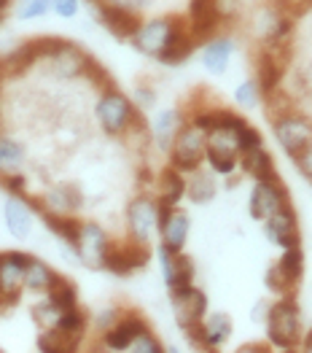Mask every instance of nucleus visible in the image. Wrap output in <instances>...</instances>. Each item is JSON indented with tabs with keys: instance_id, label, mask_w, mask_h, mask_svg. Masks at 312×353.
Returning a JSON list of instances; mask_svg holds the SVG:
<instances>
[{
	"instance_id": "14",
	"label": "nucleus",
	"mask_w": 312,
	"mask_h": 353,
	"mask_svg": "<svg viewBox=\"0 0 312 353\" xmlns=\"http://www.w3.org/2000/svg\"><path fill=\"white\" fill-rule=\"evenodd\" d=\"M100 22L114 32L116 38H135V32L141 30V17L124 6H114V3H105L100 6Z\"/></svg>"
},
{
	"instance_id": "23",
	"label": "nucleus",
	"mask_w": 312,
	"mask_h": 353,
	"mask_svg": "<svg viewBox=\"0 0 312 353\" xmlns=\"http://www.w3.org/2000/svg\"><path fill=\"white\" fill-rule=\"evenodd\" d=\"M197 49V38L191 35V30H180L178 35H175V41H172L170 46L159 54V62L162 65H180V62H186V59L191 57V52Z\"/></svg>"
},
{
	"instance_id": "28",
	"label": "nucleus",
	"mask_w": 312,
	"mask_h": 353,
	"mask_svg": "<svg viewBox=\"0 0 312 353\" xmlns=\"http://www.w3.org/2000/svg\"><path fill=\"white\" fill-rule=\"evenodd\" d=\"M186 194H189V200L197 203V205L210 203V200L216 197V178H213V173L194 170V173H191V181L186 183Z\"/></svg>"
},
{
	"instance_id": "40",
	"label": "nucleus",
	"mask_w": 312,
	"mask_h": 353,
	"mask_svg": "<svg viewBox=\"0 0 312 353\" xmlns=\"http://www.w3.org/2000/svg\"><path fill=\"white\" fill-rule=\"evenodd\" d=\"M159 267H162L165 286L170 289L172 283H175V251H170L167 245H159Z\"/></svg>"
},
{
	"instance_id": "7",
	"label": "nucleus",
	"mask_w": 312,
	"mask_h": 353,
	"mask_svg": "<svg viewBox=\"0 0 312 353\" xmlns=\"http://www.w3.org/2000/svg\"><path fill=\"white\" fill-rule=\"evenodd\" d=\"M127 221H129V237L145 245L159 230V203L145 194L135 197L127 208Z\"/></svg>"
},
{
	"instance_id": "1",
	"label": "nucleus",
	"mask_w": 312,
	"mask_h": 353,
	"mask_svg": "<svg viewBox=\"0 0 312 353\" xmlns=\"http://www.w3.org/2000/svg\"><path fill=\"white\" fill-rule=\"evenodd\" d=\"M267 337L280 351H293L302 343V310L291 294H283L275 305H269Z\"/></svg>"
},
{
	"instance_id": "21",
	"label": "nucleus",
	"mask_w": 312,
	"mask_h": 353,
	"mask_svg": "<svg viewBox=\"0 0 312 353\" xmlns=\"http://www.w3.org/2000/svg\"><path fill=\"white\" fill-rule=\"evenodd\" d=\"M205 351H216L231 337V319L227 313H213V316H205Z\"/></svg>"
},
{
	"instance_id": "6",
	"label": "nucleus",
	"mask_w": 312,
	"mask_h": 353,
	"mask_svg": "<svg viewBox=\"0 0 312 353\" xmlns=\"http://www.w3.org/2000/svg\"><path fill=\"white\" fill-rule=\"evenodd\" d=\"M135 119V105L129 103V97H124L116 89H105L100 103H97V121L108 135H121L124 130L132 127Z\"/></svg>"
},
{
	"instance_id": "32",
	"label": "nucleus",
	"mask_w": 312,
	"mask_h": 353,
	"mask_svg": "<svg viewBox=\"0 0 312 353\" xmlns=\"http://www.w3.org/2000/svg\"><path fill=\"white\" fill-rule=\"evenodd\" d=\"M25 159V148L22 143H17L14 138L0 135V170L3 173H14Z\"/></svg>"
},
{
	"instance_id": "47",
	"label": "nucleus",
	"mask_w": 312,
	"mask_h": 353,
	"mask_svg": "<svg viewBox=\"0 0 312 353\" xmlns=\"http://www.w3.org/2000/svg\"><path fill=\"white\" fill-rule=\"evenodd\" d=\"M116 324H118V321H116V310H103V313L97 316V326H100L103 332H108V329Z\"/></svg>"
},
{
	"instance_id": "34",
	"label": "nucleus",
	"mask_w": 312,
	"mask_h": 353,
	"mask_svg": "<svg viewBox=\"0 0 312 353\" xmlns=\"http://www.w3.org/2000/svg\"><path fill=\"white\" fill-rule=\"evenodd\" d=\"M234 100H237V105H242V108H256L261 100H264V89L258 84V79H248V81H242L237 92H234Z\"/></svg>"
},
{
	"instance_id": "2",
	"label": "nucleus",
	"mask_w": 312,
	"mask_h": 353,
	"mask_svg": "<svg viewBox=\"0 0 312 353\" xmlns=\"http://www.w3.org/2000/svg\"><path fill=\"white\" fill-rule=\"evenodd\" d=\"M202 159H207V132L199 130L194 121L183 124L172 141L170 162L180 173H194L199 170Z\"/></svg>"
},
{
	"instance_id": "50",
	"label": "nucleus",
	"mask_w": 312,
	"mask_h": 353,
	"mask_svg": "<svg viewBox=\"0 0 312 353\" xmlns=\"http://www.w3.org/2000/svg\"><path fill=\"white\" fill-rule=\"evenodd\" d=\"M0 22H3V14H0Z\"/></svg>"
},
{
	"instance_id": "22",
	"label": "nucleus",
	"mask_w": 312,
	"mask_h": 353,
	"mask_svg": "<svg viewBox=\"0 0 312 353\" xmlns=\"http://www.w3.org/2000/svg\"><path fill=\"white\" fill-rule=\"evenodd\" d=\"M180 127L183 124H180V114L178 111H162L159 117L154 119V124H151L154 143L162 148V151H170L172 141H175V135H178Z\"/></svg>"
},
{
	"instance_id": "4",
	"label": "nucleus",
	"mask_w": 312,
	"mask_h": 353,
	"mask_svg": "<svg viewBox=\"0 0 312 353\" xmlns=\"http://www.w3.org/2000/svg\"><path fill=\"white\" fill-rule=\"evenodd\" d=\"M272 132H275V141L280 143L285 154L291 159H296L312 143V119L285 111V114L272 119Z\"/></svg>"
},
{
	"instance_id": "46",
	"label": "nucleus",
	"mask_w": 312,
	"mask_h": 353,
	"mask_svg": "<svg viewBox=\"0 0 312 353\" xmlns=\"http://www.w3.org/2000/svg\"><path fill=\"white\" fill-rule=\"evenodd\" d=\"M135 100L141 103L143 108H148V105H154V100H156V94H154V89H148V87H138V89H135Z\"/></svg>"
},
{
	"instance_id": "15",
	"label": "nucleus",
	"mask_w": 312,
	"mask_h": 353,
	"mask_svg": "<svg viewBox=\"0 0 312 353\" xmlns=\"http://www.w3.org/2000/svg\"><path fill=\"white\" fill-rule=\"evenodd\" d=\"M6 227L8 232L19 240H25L32 230V208H30V200L22 194H11L6 200Z\"/></svg>"
},
{
	"instance_id": "16",
	"label": "nucleus",
	"mask_w": 312,
	"mask_h": 353,
	"mask_svg": "<svg viewBox=\"0 0 312 353\" xmlns=\"http://www.w3.org/2000/svg\"><path fill=\"white\" fill-rule=\"evenodd\" d=\"M145 329H148V324L143 321L141 316H127L124 321H118V324L105 332V348L108 351H129L132 340Z\"/></svg>"
},
{
	"instance_id": "9",
	"label": "nucleus",
	"mask_w": 312,
	"mask_h": 353,
	"mask_svg": "<svg viewBox=\"0 0 312 353\" xmlns=\"http://www.w3.org/2000/svg\"><path fill=\"white\" fill-rule=\"evenodd\" d=\"M285 205H288V192L280 183V178H275V181H256L253 192H251V203H248L251 216H253L256 221L269 219L272 213H278Z\"/></svg>"
},
{
	"instance_id": "25",
	"label": "nucleus",
	"mask_w": 312,
	"mask_h": 353,
	"mask_svg": "<svg viewBox=\"0 0 312 353\" xmlns=\"http://www.w3.org/2000/svg\"><path fill=\"white\" fill-rule=\"evenodd\" d=\"M57 272L49 265H43L41 259H32L30 256L28 270H25V286L32 289V292H49L54 283H57Z\"/></svg>"
},
{
	"instance_id": "49",
	"label": "nucleus",
	"mask_w": 312,
	"mask_h": 353,
	"mask_svg": "<svg viewBox=\"0 0 312 353\" xmlns=\"http://www.w3.org/2000/svg\"><path fill=\"white\" fill-rule=\"evenodd\" d=\"M6 6H8V0H0V11H3V8H6Z\"/></svg>"
},
{
	"instance_id": "39",
	"label": "nucleus",
	"mask_w": 312,
	"mask_h": 353,
	"mask_svg": "<svg viewBox=\"0 0 312 353\" xmlns=\"http://www.w3.org/2000/svg\"><path fill=\"white\" fill-rule=\"evenodd\" d=\"M129 351H135V353H162V351H165V345L159 343V337H156L151 329H145V332H141V334L132 340Z\"/></svg>"
},
{
	"instance_id": "33",
	"label": "nucleus",
	"mask_w": 312,
	"mask_h": 353,
	"mask_svg": "<svg viewBox=\"0 0 312 353\" xmlns=\"http://www.w3.org/2000/svg\"><path fill=\"white\" fill-rule=\"evenodd\" d=\"M278 267L283 270L293 283H299V281H302V275H304V251H302V245L283 248V256L278 259Z\"/></svg>"
},
{
	"instance_id": "8",
	"label": "nucleus",
	"mask_w": 312,
	"mask_h": 353,
	"mask_svg": "<svg viewBox=\"0 0 312 353\" xmlns=\"http://www.w3.org/2000/svg\"><path fill=\"white\" fill-rule=\"evenodd\" d=\"M79 259L84 262L86 267H94V270H103L105 265V256L111 251V240L105 235V230L94 221H86L81 224V235H79V243L73 245Z\"/></svg>"
},
{
	"instance_id": "38",
	"label": "nucleus",
	"mask_w": 312,
	"mask_h": 353,
	"mask_svg": "<svg viewBox=\"0 0 312 353\" xmlns=\"http://www.w3.org/2000/svg\"><path fill=\"white\" fill-rule=\"evenodd\" d=\"M57 326L62 329V332H67V334L81 337V332H84V326H86V316L79 310V307H70V310L62 313V319H59Z\"/></svg>"
},
{
	"instance_id": "20",
	"label": "nucleus",
	"mask_w": 312,
	"mask_h": 353,
	"mask_svg": "<svg viewBox=\"0 0 312 353\" xmlns=\"http://www.w3.org/2000/svg\"><path fill=\"white\" fill-rule=\"evenodd\" d=\"M189 230H191V219L183 213V210H175L167 224L159 230L162 232V245H167L170 251H183L186 248V240H189Z\"/></svg>"
},
{
	"instance_id": "24",
	"label": "nucleus",
	"mask_w": 312,
	"mask_h": 353,
	"mask_svg": "<svg viewBox=\"0 0 312 353\" xmlns=\"http://www.w3.org/2000/svg\"><path fill=\"white\" fill-rule=\"evenodd\" d=\"M186 178L178 168H167L162 176H159V200L167 203V205H178L180 197L186 194Z\"/></svg>"
},
{
	"instance_id": "35",
	"label": "nucleus",
	"mask_w": 312,
	"mask_h": 353,
	"mask_svg": "<svg viewBox=\"0 0 312 353\" xmlns=\"http://www.w3.org/2000/svg\"><path fill=\"white\" fill-rule=\"evenodd\" d=\"M49 299H54L62 310H70V307H76V286L73 283H67L62 275L57 278V283L49 289Z\"/></svg>"
},
{
	"instance_id": "44",
	"label": "nucleus",
	"mask_w": 312,
	"mask_h": 353,
	"mask_svg": "<svg viewBox=\"0 0 312 353\" xmlns=\"http://www.w3.org/2000/svg\"><path fill=\"white\" fill-rule=\"evenodd\" d=\"M296 165H299V170H302V176H307L312 181V143L299 157H296Z\"/></svg>"
},
{
	"instance_id": "5",
	"label": "nucleus",
	"mask_w": 312,
	"mask_h": 353,
	"mask_svg": "<svg viewBox=\"0 0 312 353\" xmlns=\"http://www.w3.org/2000/svg\"><path fill=\"white\" fill-rule=\"evenodd\" d=\"M183 30L180 19H172V17H159V19H151V22H143L141 30L135 32L132 43L135 49L148 54V57H159L172 41L175 35Z\"/></svg>"
},
{
	"instance_id": "18",
	"label": "nucleus",
	"mask_w": 312,
	"mask_h": 353,
	"mask_svg": "<svg viewBox=\"0 0 312 353\" xmlns=\"http://www.w3.org/2000/svg\"><path fill=\"white\" fill-rule=\"evenodd\" d=\"M240 168L253 178V181H275V178H278L275 162H272V157L264 151V146L242 151V154H240Z\"/></svg>"
},
{
	"instance_id": "3",
	"label": "nucleus",
	"mask_w": 312,
	"mask_h": 353,
	"mask_svg": "<svg viewBox=\"0 0 312 353\" xmlns=\"http://www.w3.org/2000/svg\"><path fill=\"white\" fill-rule=\"evenodd\" d=\"M240 130L234 127H213L207 132V165L218 176H231L240 165Z\"/></svg>"
},
{
	"instance_id": "26",
	"label": "nucleus",
	"mask_w": 312,
	"mask_h": 353,
	"mask_svg": "<svg viewBox=\"0 0 312 353\" xmlns=\"http://www.w3.org/2000/svg\"><path fill=\"white\" fill-rule=\"evenodd\" d=\"M54 59V73H57L59 79H76V76H81L86 68V54H81L73 43L65 49V52H59Z\"/></svg>"
},
{
	"instance_id": "19",
	"label": "nucleus",
	"mask_w": 312,
	"mask_h": 353,
	"mask_svg": "<svg viewBox=\"0 0 312 353\" xmlns=\"http://www.w3.org/2000/svg\"><path fill=\"white\" fill-rule=\"evenodd\" d=\"M41 210V219H43V224L54 232L57 237L62 240H67L70 245H76L79 243V235H81V224L70 216V213H59V210H52V208H38Z\"/></svg>"
},
{
	"instance_id": "30",
	"label": "nucleus",
	"mask_w": 312,
	"mask_h": 353,
	"mask_svg": "<svg viewBox=\"0 0 312 353\" xmlns=\"http://www.w3.org/2000/svg\"><path fill=\"white\" fill-rule=\"evenodd\" d=\"M35 59H41V57H38V52H35V43L30 41V43L19 46V49H14L8 57L3 59V68H0V70H3L6 76H19V73L28 70Z\"/></svg>"
},
{
	"instance_id": "17",
	"label": "nucleus",
	"mask_w": 312,
	"mask_h": 353,
	"mask_svg": "<svg viewBox=\"0 0 312 353\" xmlns=\"http://www.w3.org/2000/svg\"><path fill=\"white\" fill-rule=\"evenodd\" d=\"M234 54V41L231 38H213V41H207L205 43V49H202V65L213 73V76H221V73H227L229 68V59Z\"/></svg>"
},
{
	"instance_id": "48",
	"label": "nucleus",
	"mask_w": 312,
	"mask_h": 353,
	"mask_svg": "<svg viewBox=\"0 0 312 353\" xmlns=\"http://www.w3.org/2000/svg\"><path fill=\"white\" fill-rule=\"evenodd\" d=\"M304 351H312V329H310V334L304 337Z\"/></svg>"
},
{
	"instance_id": "41",
	"label": "nucleus",
	"mask_w": 312,
	"mask_h": 353,
	"mask_svg": "<svg viewBox=\"0 0 312 353\" xmlns=\"http://www.w3.org/2000/svg\"><path fill=\"white\" fill-rule=\"evenodd\" d=\"M54 6V0H25L22 6V19H35V17H43L49 8Z\"/></svg>"
},
{
	"instance_id": "31",
	"label": "nucleus",
	"mask_w": 312,
	"mask_h": 353,
	"mask_svg": "<svg viewBox=\"0 0 312 353\" xmlns=\"http://www.w3.org/2000/svg\"><path fill=\"white\" fill-rule=\"evenodd\" d=\"M256 79H258V84L264 89V94L278 89L280 79H283V62H278V57H272V54H261L258 57V76Z\"/></svg>"
},
{
	"instance_id": "27",
	"label": "nucleus",
	"mask_w": 312,
	"mask_h": 353,
	"mask_svg": "<svg viewBox=\"0 0 312 353\" xmlns=\"http://www.w3.org/2000/svg\"><path fill=\"white\" fill-rule=\"evenodd\" d=\"M43 203L52 208V210H59V213H73V210L81 208L84 197H81V192H79L76 186H54V189L43 197Z\"/></svg>"
},
{
	"instance_id": "29",
	"label": "nucleus",
	"mask_w": 312,
	"mask_h": 353,
	"mask_svg": "<svg viewBox=\"0 0 312 353\" xmlns=\"http://www.w3.org/2000/svg\"><path fill=\"white\" fill-rule=\"evenodd\" d=\"M38 348H41V351H49V353L76 351V348H79V337H76V334H67V332H62L59 326H54V329H46V332L41 334Z\"/></svg>"
},
{
	"instance_id": "13",
	"label": "nucleus",
	"mask_w": 312,
	"mask_h": 353,
	"mask_svg": "<svg viewBox=\"0 0 312 353\" xmlns=\"http://www.w3.org/2000/svg\"><path fill=\"white\" fill-rule=\"evenodd\" d=\"M28 262H30V256L28 254H19V251L0 256V299L14 302V299L19 296L22 286H25Z\"/></svg>"
},
{
	"instance_id": "12",
	"label": "nucleus",
	"mask_w": 312,
	"mask_h": 353,
	"mask_svg": "<svg viewBox=\"0 0 312 353\" xmlns=\"http://www.w3.org/2000/svg\"><path fill=\"white\" fill-rule=\"evenodd\" d=\"M148 262H151V251H148L143 243H135V240H132V245H124V248H114V245H111L103 270L114 272L118 278H127V275H132L135 270H143Z\"/></svg>"
},
{
	"instance_id": "45",
	"label": "nucleus",
	"mask_w": 312,
	"mask_h": 353,
	"mask_svg": "<svg viewBox=\"0 0 312 353\" xmlns=\"http://www.w3.org/2000/svg\"><path fill=\"white\" fill-rule=\"evenodd\" d=\"M3 183H6L8 192L25 194V176H8V173H3Z\"/></svg>"
},
{
	"instance_id": "42",
	"label": "nucleus",
	"mask_w": 312,
	"mask_h": 353,
	"mask_svg": "<svg viewBox=\"0 0 312 353\" xmlns=\"http://www.w3.org/2000/svg\"><path fill=\"white\" fill-rule=\"evenodd\" d=\"M264 143L261 141V132L256 130V127H251V124H245L242 130H240V148L242 151H251V148H258Z\"/></svg>"
},
{
	"instance_id": "11",
	"label": "nucleus",
	"mask_w": 312,
	"mask_h": 353,
	"mask_svg": "<svg viewBox=\"0 0 312 353\" xmlns=\"http://www.w3.org/2000/svg\"><path fill=\"white\" fill-rule=\"evenodd\" d=\"M172 307H175V321L180 329H189L191 324L205 321L207 316V294L197 289V286H189V289H180V292H170Z\"/></svg>"
},
{
	"instance_id": "10",
	"label": "nucleus",
	"mask_w": 312,
	"mask_h": 353,
	"mask_svg": "<svg viewBox=\"0 0 312 353\" xmlns=\"http://www.w3.org/2000/svg\"><path fill=\"white\" fill-rule=\"evenodd\" d=\"M264 235L272 245L278 248H293L302 245V232H299V221L291 203L285 208H280L278 213H272L269 219H264Z\"/></svg>"
},
{
	"instance_id": "43",
	"label": "nucleus",
	"mask_w": 312,
	"mask_h": 353,
	"mask_svg": "<svg viewBox=\"0 0 312 353\" xmlns=\"http://www.w3.org/2000/svg\"><path fill=\"white\" fill-rule=\"evenodd\" d=\"M54 11H57L59 17L70 19V17L79 14V0H54Z\"/></svg>"
},
{
	"instance_id": "37",
	"label": "nucleus",
	"mask_w": 312,
	"mask_h": 353,
	"mask_svg": "<svg viewBox=\"0 0 312 353\" xmlns=\"http://www.w3.org/2000/svg\"><path fill=\"white\" fill-rule=\"evenodd\" d=\"M62 307H59L54 299H49V302H43V305H38L35 310H32V316H35V321L41 326H46V329H54L59 324V319H62Z\"/></svg>"
},
{
	"instance_id": "36",
	"label": "nucleus",
	"mask_w": 312,
	"mask_h": 353,
	"mask_svg": "<svg viewBox=\"0 0 312 353\" xmlns=\"http://www.w3.org/2000/svg\"><path fill=\"white\" fill-rule=\"evenodd\" d=\"M264 283H267V289H269V292H275V294H291V292H293V286H296V283H293V281H291V278H288L278 265H272L269 270H267Z\"/></svg>"
}]
</instances>
